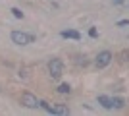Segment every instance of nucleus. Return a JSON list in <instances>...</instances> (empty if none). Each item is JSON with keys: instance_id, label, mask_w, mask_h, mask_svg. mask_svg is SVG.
I'll return each mask as SVG.
<instances>
[{"instance_id": "obj_1", "label": "nucleus", "mask_w": 129, "mask_h": 116, "mask_svg": "<svg viewBox=\"0 0 129 116\" xmlns=\"http://www.w3.org/2000/svg\"><path fill=\"white\" fill-rule=\"evenodd\" d=\"M10 39H12V43L19 44V47H25V44L35 43V35L25 33V31H12V33H10Z\"/></svg>"}, {"instance_id": "obj_2", "label": "nucleus", "mask_w": 129, "mask_h": 116, "mask_svg": "<svg viewBox=\"0 0 129 116\" xmlns=\"http://www.w3.org/2000/svg\"><path fill=\"white\" fill-rule=\"evenodd\" d=\"M48 74L54 79H58V77L64 74V62L60 60V58H50L48 60Z\"/></svg>"}, {"instance_id": "obj_3", "label": "nucleus", "mask_w": 129, "mask_h": 116, "mask_svg": "<svg viewBox=\"0 0 129 116\" xmlns=\"http://www.w3.org/2000/svg\"><path fill=\"white\" fill-rule=\"evenodd\" d=\"M114 54L110 52V50H100L96 54V58H94V66L98 68V70H102V68H106L110 62H112Z\"/></svg>"}, {"instance_id": "obj_4", "label": "nucleus", "mask_w": 129, "mask_h": 116, "mask_svg": "<svg viewBox=\"0 0 129 116\" xmlns=\"http://www.w3.org/2000/svg\"><path fill=\"white\" fill-rule=\"evenodd\" d=\"M39 101L41 99H37L31 91H23L21 93V105L25 108H39Z\"/></svg>"}, {"instance_id": "obj_5", "label": "nucleus", "mask_w": 129, "mask_h": 116, "mask_svg": "<svg viewBox=\"0 0 129 116\" xmlns=\"http://www.w3.org/2000/svg\"><path fill=\"white\" fill-rule=\"evenodd\" d=\"M96 101H98V105L102 106V108H106V110H112V97H106V95H98Z\"/></svg>"}, {"instance_id": "obj_6", "label": "nucleus", "mask_w": 129, "mask_h": 116, "mask_svg": "<svg viewBox=\"0 0 129 116\" xmlns=\"http://www.w3.org/2000/svg\"><path fill=\"white\" fill-rule=\"evenodd\" d=\"M60 35H62L64 39H73V41H79V39H81V33L75 31V29H64Z\"/></svg>"}, {"instance_id": "obj_7", "label": "nucleus", "mask_w": 129, "mask_h": 116, "mask_svg": "<svg viewBox=\"0 0 129 116\" xmlns=\"http://www.w3.org/2000/svg\"><path fill=\"white\" fill-rule=\"evenodd\" d=\"M54 114H62V116H68L70 114V106L68 105H54Z\"/></svg>"}, {"instance_id": "obj_8", "label": "nucleus", "mask_w": 129, "mask_h": 116, "mask_svg": "<svg viewBox=\"0 0 129 116\" xmlns=\"http://www.w3.org/2000/svg\"><path fill=\"white\" fill-rule=\"evenodd\" d=\"M125 105H127V103H125V99H121V97H112V108L121 110Z\"/></svg>"}, {"instance_id": "obj_9", "label": "nucleus", "mask_w": 129, "mask_h": 116, "mask_svg": "<svg viewBox=\"0 0 129 116\" xmlns=\"http://www.w3.org/2000/svg\"><path fill=\"white\" fill-rule=\"evenodd\" d=\"M39 106H41V108H43V110H46L48 112V114H54V105H50L48 101H39Z\"/></svg>"}, {"instance_id": "obj_10", "label": "nucleus", "mask_w": 129, "mask_h": 116, "mask_svg": "<svg viewBox=\"0 0 129 116\" xmlns=\"http://www.w3.org/2000/svg\"><path fill=\"white\" fill-rule=\"evenodd\" d=\"M56 91H58L60 95H68V93H70V91H71V87H70V85H68V83H60Z\"/></svg>"}, {"instance_id": "obj_11", "label": "nucleus", "mask_w": 129, "mask_h": 116, "mask_svg": "<svg viewBox=\"0 0 129 116\" xmlns=\"http://www.w3.org/2000/svg\"><path fill=\"white\" fill-rule=\"evenodd\" d=\"M12 14H14V17H17V19H23V12L19 10V8H16V6H14V8H12Z\"/></svg>"}, {"instance_id": "obj_12", "label": "nucleus", "mask_w": 129, "mask_h": 116, "mask_svg": "<svg viewBox=\"0 0 129 116\" xmlns=\"http://www.w3.org/2000/svg\"><path fill=\"white\" fill-rule=\"evenodd\" d=\"M96 35H98V31H96L94 27H91V29H89V37H92V39H94Z\"/></svg>"}, {"instance_id": "obj_13", "label": "nucleus", "mask_w": 129, "mask_h": 116, "mask_svg": "<svg viewBox=\"0 0 129 116\" xmlns=\"http://www.w3.org/2000/svg\"><path fill=\"white\" fill-rule=\"evenodd\" d=\"M125 25H129V19H121V21H118V27H125Z\"/></svg>"}, {"instance_id": "obj_14", "label": "nucleus", "mask_w": 129, "mask_h": 116, "mask_svg": "<svg viewBox=\"0 0 129 116\" xmlns=\"http://www.w3.org/2000/svg\"><path fill=\"white\" fill-rule=\"evenodd\" d=\"M114 2H116V4H121V2H123V0H114Z\"/></svg>"}]
</instances>
